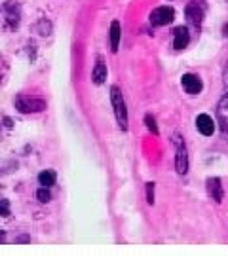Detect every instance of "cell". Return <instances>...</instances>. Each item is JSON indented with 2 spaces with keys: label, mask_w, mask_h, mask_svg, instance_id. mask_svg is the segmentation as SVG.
<instances>
[{
  "label": "cell",
  "mask_w": 228,
  "mask_h": 256,
  "mask_svg": "<svg viewBox=\"0 0 228 256\" xmlns=\"http://www.w3.org/2000/svg\"><path fill=\"white\" fill-rule=\"evenodd\" d=\"M15 109L19 110L21 114H36V112H42L46 109V101L40 97L21 93V95L15 97Z\"/></svg>",
  "instance_id": "obj_1"
},
{
  "label": "cell",
  "mask_w": 228,
  "mask_h": 256,
  "mask_svg": "<svg viewBox=\"0 0 228 256\" xmlns=\"http://www.w3.org/2000/svg\"><path fill=\"white\" fill-rule=\"evenodd\" d=\"M36 197H38V201H42V203H48L49 199H51V194H49L48 186H42V188L36 192Z\"/></svg>",
  "instance_id": "obj_14"
},
{
  "label": "cell",
  "mask_w": 228,
  "mask_h": 256,
  "mask_svg": "<svg viewBox=\"0 0 228 256\" xmlns=\"http://www.w3.org/2000/svg\"><path fill=\"white\" fill-rule=\"evenodd\" d=\"M186 17H188L190 23L198 27V25L202 23V19H204V10L198 8V4H188L186 6Z\"/></svg>",
  "instance_id": "obj_10"
},
{
  "label": "cell",
  "mask_w": 228,
  "mask_h": 256,
  "mask_svg": "<svg viewBox=\"0 0 228 256\" xmlns=\"http://www.w3.org/2000/svg\"><path fill=\"white\" fill-rule=\"evenodd\" d=\"M223 84H225V89H227L228 93V61L225 65V69H223Z\"/></svg>",
  "instance_id": "obj_17"
},
{
  "label": "cell",
  "mask_w": 228,
  "mask_h": 256,
  "mask_svg": "<svg viewBox=\"0 0 228 256\" xmlns=\"http://www.w3.org/2000/svg\"><path fill=\"white\" fill-rule=\"evenodd\" d=\"M207 194H209V197H213L217 203L223 201L225 194H223V184L219 179H207Z\"/></svg>",
  "instance_id": "obj_9"
},
{
  "label": "cell",
  "mask_w": 228,
  "mask_h": 256,
  "mask_svg": "<svg viewBox=\"0 0 228 256\" xmlns=\"http://www.w3.org/2000/svg\"><path fill=\"white\" fill-rule=\"evenodd\" d=\"M144 122H146V127H148V129H150V131H152V133H154V135L160 133V131H158L156 122H154V118H152L150 114H146V116H144Z\"/></svg>",
  "instance_id": "obj_15"
},
{
  "label": "cell",
  "mask_w": 228,
  "mask_h": 256,
  "mask_svg": "<svg viewBox=\"0 0 228 256\" xmlns=\"http://www.w3.org/2000/svg\"><path fill=\"white\" fill-rule=\"evenodd\" d=\"M146 201H148V205L154 203V183L146 184Z\"/></svg>",
  "instance_id": "obj_16"
},
{
  "label": "cell",
  "mask_w": 228,
  "mask_h": 256,
  "mask_svg": "<svg viewBox=\"0 0 228 256\" xmlns=\"http://www.w3.org/2000/svg\"><path fill=\"white\" fill-rule=\"evenodd\" d=\"M182 87H184V91L188 93V95H198L200 91H202V80H200V76L198 74H184L182 76Z\"/></svg>",
  "instance_id": "obj_5"
},
{
  "label": "cell",
  "mask_w": 228,
  "mask_h": 256,
  "mask_svg": "<svg viewBox=\"0 0 228 256\" xmlns=\"http://www.w3.org/2000/svg\"><path fill=\"white\" fill-rule=\"evenodd\" d=\"M91 78H93V82H95L97 85H101L105 80H107V65L101 61V59L95 63L93 73H91Z\"/></svg>",
  "instance_id": "obj_11"
},
{
  "label": "cell",
  "mask_w": 228,
  "mask_h": 256,
  "mask_svg": "<svg viewBox=\"0 0 228 256\" xmlns=\"http://www.w3.org/2000/svg\"><path fill=\"white\" fill-rule=\"evenodd\" d=\"M173 19H175V12L169 6H160V8L152 10V13H150V23L154 25V27L169 25Z\"/></svg>",
  "instance_id": "obj_3"
},
{
  "label": "cell",
  "mask_w": 228,
  "mask_h": 256,
  "mask_svg": "<svg viewBox=\"0 0 228 256\" xmlns=\"http://www.w3.org/2000/svg\"><path fill=\"white\" fill-rule=\"evenodd\" d=\"M190 42V35L186 27H177L173 31V48L175 49H184Z\"/></svg>",
  "instance_id": "obj_8"
},
{
  "label": "cell",
  "mask_w": 228,
  "mask_h": 256,
  "mask_svg": "<svg viewBox=\"0 0 228 256\" xmlns=\"http://www.w3.org/2000/svg\"><path fill=\"white\" fill-rule=\"evenodd\" d=\"M118 44H120V23L112 21L110 23V49L118 51Z\"/></svg>",
  "instance_id": "obj_12"
},
{
  "label": "cell",
  "mask_w": 228,
  "mask_h": 256,
  "mask_svg": "<svg viewBox=\"0 0 228 256\" xmlns=\"http://www.w3.org/2000/svg\"><path fill=\"white\" fill-rule=\"evenodd\" d=\"M55 181H57V177H55V173L53 171H49V169H46V171H42L40 175H38V183L42 184V186H53L55 184Z\"/></svg>",
  "instance_id": "obj_13"
},
{
  "label": "cell",
  "mask_w": 228,
  "mask_h": 256,
  "mask_svg": "<svg viewBox=\"0 0 228 256\" xmlns=\"http://www.w3.org/2000/svg\"><path fill=\"white\" fill-rule=\"evenodd\" d=\"M175 145H177V158H175V167H177V173H181V175H186V171H188V154H186L184 143H181L179 137H175Z\"/></svg>",
  "instance_id": "obj_4"
},
{
  "label": "cell",
  "mask_w": 228,
  "mask_h": 256,
  "mask_svg": "<svg viewBox=\"0 0 228 256\" xmlns=\"http://www.w3.org/2000/svg\"><path fill=\"white\" fill-rule=\"evenodd\" d=\"M217 120L221 125V131L228 137V97H223L217 105Z\"/></svg>",
  "instance_id": "obj_6"
},
{
  "label": "cell",
  "mask_w": 228,
  "mask_h": 256,
  "mask_svg": "<svg viewBox=\"0 0 228 256\" xmlns=\"http://www.w3.org/2000/svg\"><path fill=\"white\" fill-rule=\"evenodd\" d=\"M110 101H112V107H114V114H116V122L120 125V129H128V110H126V103L122 97L118 85H112L110 87Z\"/></svg>",
  "instance_id": "obj_2"
},
{
  "label": "cell",
  "mask_w": 228,
  "mask_h": 256,
  "mask_svg": "<svg viewBox=\"0 0 228 256\" xmlns=\"http://www.w3.org/2000/svg\"><path fill=\"white\" fill-rule=\"evenodd\" d=\"M2 215H4V217H8V215H10V211H8V201H6V199L2 201Z\"/></svg>",
  "instance_id": "obj_18"
},
{
  "label": "cell",
  "mask_w": 228,
  "mask_h": 256,
  "mask_svg": "<svg viewBox=\"0 0 228 256\" xmlns=\"http://www.w3.org/2000/svg\"><path fill=\"white\" fill-rule=\"evenodd\" d=\"M196 127H198V131L204 135V137H211L213 131H215L213 118H211V116H207V114H200V116L196 118Z\"/></svg>",
  "instance_id": "obj_7"
}]
</instances>
